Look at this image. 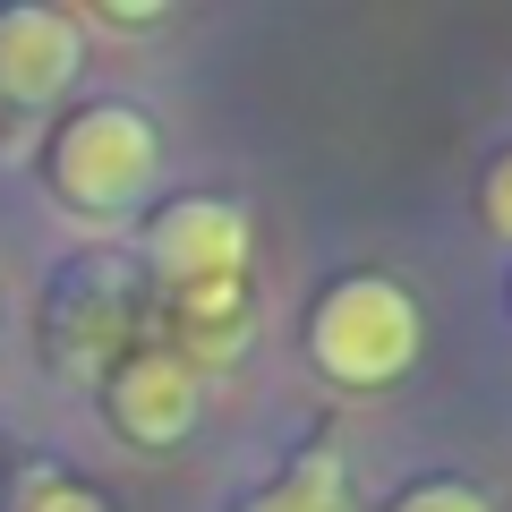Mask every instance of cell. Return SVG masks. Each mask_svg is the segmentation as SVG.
I'll return each mask as SVG.
<instances>
[{
	"label": "cell",
	"mask_w": 512,
	"mask_h": 512,
	"mask_svg": "<svg viewBox=\"0 0 512 512\" xmlns=\"http://www.w3.org/2000/svg\"><path fill=\"white\" fill-rule=\"evenodd\" d=\"M52 197L69 205L77 222H128L137 205H146L154 171H163V128L146 120L137 103H86L60 120L52 137Z\"/></svg>",
	"instance_id": "obj_1"
},
{
	"label": "cell",
	"mask_w": 512,
	"mask_h": 512,
	"mask_svg": "<svg viewBox=\"0 0 512 512\" xmlns=\"http://www.w3.org/2000/svg\"><path fill=\"white\" fill-rule=\"evenodd\" d=\"M419 299L402 291V282L384 274H350L333 282L325 299H316L308 316V359L325 367L333 384H350V393H376V384H402L410 367H419Z\"/></svg>",
	"instance_id": "obj_2"
},
{
	"label": "cell",
	"mask_w": 512,
	"mask_h": 512,
	"mask_svg": "<svg viewBox=\"0 0 512 512\" xmlns=\"http://www.w3.org/2000/svg\"><path fill=\"white\" fill-rule=\"evenodd\" d=\"M248 214L231 197H180L146 222V265L171 282V291H214V282H248Z\"/></svg>",
	"instance_id": "obj_3"
},
{
	"label": "cell",
	"mask_w": 512,
	"mask_h": 512,
	"mask_svg": "<svg viewBox=\"0 0 512 512\" xmlns=\"http://www.w3.org/2000/svg\"><path fill=\"white\" fill-rule=\"evenodd\" d=\"M86 69V26L52 0H18V9H0V103L18 111H43L77 86Z\"/></svg>",
	"instance_id": "obj_4"
},
{
	"label": "cell",
	"mask_w": 512,
	"mask_h": 512,
	"mask_svg": "<svg viewBox=\"0 0 512 512\" xmlns=\"http://www.w3.org/2000/svg\"><path fill=\"white\" fill-rule=\"evenodd\" d=\"M103 402H111V427H120L128 444L163 453V444H180L188 427H197L205 384H197V359H180V350H128V359L111 367Z\"/></svg>",
	"instance_id": "obj_5"
},
{
	"label": "cell",
	"mask_w": 512,
	"mask_h": 512,
	"mask_svg": "<svg viewBox=\"0 0 512 512\" xmlns=\"http://www.w3.org/2000/svg\"><path fill=\"white\" fill-rule=\"evenodd\" d=\"M256 512H342V461H333V444L299 453L274 487L256 495Z\"/></svg>",
	"instance_id": "obj_6"
},
{
	"label": "cell",
	"mask_w": 512,
	"mask_h": 512,
	"mask_svg": "<svg viewBox=\"0 0 512 512\" xmlns=\"http://www.w3.org/2000/svg\"><path fill=\"white\" fill-rule=\"evenodd\" d=\"M478 222H487V231L512 248V154H495L487 180H478Z\"/></svg>",
	"instance_id": "obj_7"
},
{
	"label": "cell",
	"mask_w": 512,
	"mask_h": 512,
	"mask_svg": "<svg viewBox=\"0 0 512 512\" xmlns=\"http://www.w3.org/2000/svg\"><path fill=\"white\" fill-rule=\"evenodd\" d=\"M393 512H495V504L478 487H461V478H427V487H410Z\"/></svg>",
	"instance_id": "obj_8"
},
{
	"label": "cell",
	"mask_w": 512,
	"mask_h": 512,
	"mask_svg": "<svg viewBox=\"0 0 512 512\" xmlns=\"http://www.w3.org/2000/svg\"><path fill=\"white\" fill-rule=\"evenodd\" d=\"M18 512H103V504H94V495H77V487H26Z\"/></svg>",
	"instance_id": "obj_9"
}]
</instances>
